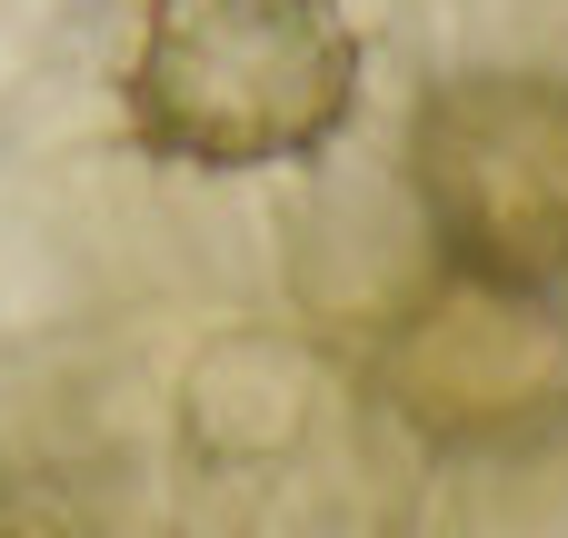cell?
I'll return each mask as SVG.
<instances>
[{
  "label": "cell",
  "instance_id": "obj_1",
  "mask_svg": "<svg viewBox=\"0 0 568 538\" xmlns=\"http://www.w3.org/2000/svg\"><path fill=\"white\" fill-rule=\"evenodd\" d=\"M359 110V30L339 0H150L120 120L170 170L320 160Z\"/></svg>",
  "mask_w": 568,
  "mask_h": 538
},
{
  "label": "cell",
  "instance_id": "obj_2",
  "mask_svg": "<svg viewBox=\"0 0 568 538\" xmlns=\"http://www.w3.org/2000/svg\"><path fill=\"white\" fill-rule=\"evenodd\" d=\"M409 190L439 260L499 300L568 290V90L539 70H469L409 110Z\"/></svg>",
  "mask_w": 568,
  "mask_h": 538
}]
</instances>
